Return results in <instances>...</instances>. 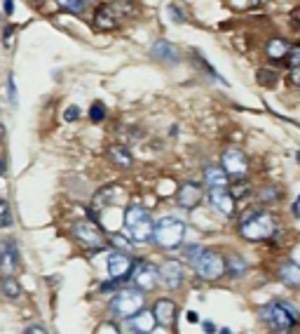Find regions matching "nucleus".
<instances>
[{
  "mask_svg": "<svg viewBox=\"0 0 300 334\" xmlns=\"http://www.w3.org/2000/svg\"><path fill=\"white\" fill-rule=\"evenodd\" d=\"M24 334H47V332H45L43 327H38V325H33V327H28V330H26V332H24Z\"/></svg>",
  "mask_w": 300,
  "mask_h": 334,
  "instance_id": "obj_44",
  "label": "nucleus"
},
{
  "mask_svg": "<svg viewBox=\"0 0 300 334\" xmlns=\"http://www.w3.org/2000/svg\"><path fill=\"white\" fill-rule=\"evenodd\" d=\"M2 7H5V14H12V12H14V0H5Z\"/></svg>",
  "mask_w": 300,
  "mask_h": 334,
  "instance_id": "obj_45",
  "label": "nucleus"
},
{
  "mask_svg": "<svg viewBox=\"0 0 300 334\" xmlns=\"http://www.w3.org/2000/svg\"><path fill=\"white\" fill-rule=\"evenodd\" d=\"M108 275L113 280H124L127 275H132L134 271V259L129 257V252H120V250H115V252L108 254Z\"/></svg>",
  "mask_w": 300,
  "mask_h": 334,
  "instance_id": "obj_10",
  "label": "nucleus"
},
{
  "mask_svg": "<svg viewBox=\"0 0 300 334\" xmlns=\"http://www.w3.org/2000/svg\"><path fill=\"white\" fill-rule=\"evenodd\" d=\"M89 120H92V123L106 120V106H103L101 101H94V104H92V109H89Z\"/></svg>",
  "mask_w": 300,
  "mask_h": 334,
  "instance_id": "obj_29",
  "label": "nucleus"
},
{
  "mask_svg": "<svg viewBox=\"0 0 300 334\" xmlns=\"http://www.w3.org/2000/svg\"><path fill=\"white\" fill-rule=\"evenodd\" d=\"M223 170L228 172V177H235V179H239V177H247L249 174V160L247 155L242 153V148H237V146H230V148H225L223 151Z\"/></svg>",
  "mask_w": 300,
  "mask_h": 334,
  "instance_id": "obj_9",
  "label": "nucleus"
},
{
  "mask_svg": "<svg viewBox=\"0 0 300 334\" xmlns=\"http://www.w3.org/2000/svg\"><path fill=\"white\" fill-rule=\"evenodd\" d=\"M56 5L66 12H73V14H82L85 12V0H56Z\"/></svg>",
  "mask_w": 300,
  "mask_h": 334,
  "instance_id": "obj_27",
  "label": "nucleus"
},
{
  "mask_svg": "<svg viewBox=\"0 0 300 334\" xmlns=\"http://www.w3.org/2000/svg\"><path fill=\"white\" fill-rule=\"evenodd\" d=\"M73 235H75V240L80 245H85V247H94V250H101V247H106V240H103V233H101V228L97 224H92V221H78V224H73Z\"/></svg>",
  "mask_w": 300,
  "mask_h": 334,
  "instance_id": "obj_8",
  "label": "nucleus"
},
{
  "mask_svg": "<svg viewBox=\"0 0 300 334\" xmlns=\"http://www.w3.org/2000/svg\"><path fill=\"white\" fill-rule=\"evenodd\" d=\"M97 334H120V332H117V327H115L113 323H103V325L99 327Z\"/></svg>",
  "mask_w": 300,
  "mask_h": 334,
  "instance_id": "obj_40",
  "label": "nucleus"
},
{
  "mask_svg": "<svg viewBox=\"0 0 300 334\" xmlns=\"http://www.w3.org/2000/svg\"><path fill=\"white\" fill-rule=\"evenodd\" d=\"M78 118H80V109H78V106H68V109L63 111V120H68V123L78 120Z\"/></svg>",
  "mask_w": 300,
  "mask_h": 334,
  "instance_id": "obj_39",
  "label": "nucleus"
},
{
  "mask_svg": "<svg viewBox=\"0 0 300 334\" xmlns=\"http://www.w3.org/2000/svg\"><path fill=\"white\" fill-rule=\"evenodd\" d=\"M204 332H206V334H213V332H216V325H213V323H204Z\"/></svg>",
  "mask_w": 300,
  "mask_h": 334,
  "instance_id": "obj_46",
  "label": "nucleus"
},
{
  "mask_svg": "<svg viewBox=\"0 0 300 334\" xmlns=\"http://www.w3.org/2000/svg\"><path fill=\"white\" fill-rule=\"evenodd\" d=\"M124 224L132 233L134 243H148L152 240V233H155V221L150 217V212L141 205H129L127 212H124Z\"/></svg>",
  "mask_w": 300,
  "mask_h": 334,
  "instance_id": "obj_3",
  "label": "nucleus"
},
{
  "mask_svg": "<svg viewBox=\"0 0 300 334\" xmlns=\"http://www.w3.org/2000/svg\"><path fill=\"white\" fill-rule=\"evenodd\" d=\"M188 323H190V325H197V323H200V313H195V311H188Z\"/></svg>",
  "mask_w": 300,
  "mask_h": 334,
  "instance_id": "obj_43",
  "label": "nucleus"
},
{
  "mask_svg": "<svg viewBox=\"0 0 300 334\" xmlns=\"http://www.w3.org/2000/svg\"><path fill=\"white\" fill-rule=\"evenodd\" d=\"M289 52H291V43L286 38H270L265 43V57L270 62H282L289 57Z\"/></svg>",
  "mask_w": 300,
  "mask_h": 334,
  "instance_id": "obj_18",
  "label": "nucleus"
},
{
  "mask_svg": "<svg viewBox=\"0 0 300 334\" xmlns=\"http://www.w3.org/2000/svg\"><path fill=\"white\" fill-rule=\"evenodd\" d=\"M258 318L270 327L274 334H291V330L298 325L300 313L298 308L289 301H270L258 311Z\"/></svg>",
  "mask_w": 300,
  "mask_h": 334,
  "instance_id": "obj_1",
  "label": "nucleus"
},
{
  "mask_svg": "<svg viewBox=\"0 0 300 334\" xmlns=\"http://www.w3.org/2000/svg\"><path fill=\"white\" fill-rule=\"evenodd\" d=\"M183 235H186V224L178 217H162L155 224V233H152V243L157 245L159 250H176L183 243Z\"/></svg>",
  "mask_w": 300,
  "mask_h": 334,
  "instance_id": "obj_2",
  "label": "nucleus"
},
{
  "mask_svg": "<svg viewBox=\"0 0 300 334\" xmlns=\"http://www.w3.org/2000/svg\"><path fill=\"white\" fill-rule=\"evenodd\" d=\"M0 264H2V254H0Z\"/></svg>",
  "mask_w": 300,
  "mask_h": 334,
  "instance_id": "obj_51",
  "label": "nucleus"
},
{
  "mask_svg": "<svg viewBox=\"0 0 300 334\" xmlns=\"http://www.w3.org/2000/svg\"><path fill=\"white\" fill-rule=\"evenodd\" d=\"M7 226H12V212L7 202L0 200V228H7Z\"/></svg>",
  "mask_w": 300,
  "mask_h": 334,
  "instance_id": "obj_32",
  "label": "nucleus"
},
{
  "mask_svg": "<svg viewBox=\"0 0 300 334\" xmlns=\"http://www.w3.org/2000/svg\"><path fill=\"white\" fill-rule=\"evenodd\" d=\"M200 200H202V186L200 184H195V181H186V184H181L176 191V202L178 207L183 209H193L200 205Z\"/></svg>",
  "mask_w": 300,
  "mask_h": 334,
  "instance_id": "obj_12",
  "label": "nucleus"
},
{
  "mask_svg": "<svg viewBox=\"0 0 300 334\" xmlns=\"http://www.w3.org/2000/svg\"><path fill=\"white\" fill-rule=\"evenodd\" d=\"M108 245H115L120 252H129V250H132V243H129V240H127L122 233H113V235H110V243H108Z\"/></svg>",
  "mask_w": 300,
  "mask_h": 334,
  "instance_id": "obj_30",
  "label": "nucleus"
},
{
  "mask_svg": "<svg viewBox=\"0 0 300 334\" xmlns=\"http://www.w3.org/2000/svg\"><path fill=\"white\" fill-rule=\"evenodd\" d=\"M277 231V219L270 212H251L249 219H244L239 224V233L247 240H267L272 238V233Z\"/></svg>",
  "mask_w": 300,
  "mask_h": 334,
  "instance_id": "obj_4",
  "label": "nucleus"
},
{
  "mask_svg": "<svg viewBox=\"0 0 300 334\" xmlns=\"http://www.w3.org/2000/svg\"><path fill=\"white\" fill-rule=\"evenodd\" d=\"M2 172H5V163H2V160H0V174H2Z\"/></svg>",
  "mask_w": 300,
  "mask_h": 334,
  "instance_id": "obj_49",
  "label": "nucleus"
},
{
  "mask_svg": "<svg viewBox=\"0 0 300 334\" xmlns=\"http://www.w3.org/2000/svg\"><path fill=\"white\" fill-rule=\"evenodd\" d=\"M249 264L242 259V257H230V259H225V273H228L232 280L242 278L244 273H247Z\"/></svg>",
  "mask_w": 300,
  "mask_h": 334,
  "instance_id": "obj_23",
  "label": "nucleus"
},
{
  "mask_svg": "<svg viewBox=\"0 0 300 334\" xmlns=\"http://www.w3.org/2000/svg\"><path fill=\"white\" fill-rule=\"evenodd\" d=\"M132 282H134V287L141 289V292L155 289L159 282V266H155V264H150V262H139L132 271Z\"/></svg>",
  "mask_w": 300,
  "mask_h": 334,
  "instance_id": "obj_7",
  "label": "nucleus"
},
{
  "mask_svg": "<svg viewBox=\"0 0 300 334\" xmlns=\"http://www.w3.org/2000/svg\"><path fill=\"white\" fill-rule=\"evenodd\" d=\"M298 160H300V151H298Z\"/></svg>",
  "mask_w": 300,
  "mask_h": 334,
  "instance_id": "obj_52",
  "label": "nucleus"
},
{
  "mask_svg": "<svg viewBox=\"0 0 300 334\" xmlns=\"http://www.w3.org/2000/svg\"><path fill=\"white\" fill-rule=\"evenodd\" d=\"M7 99L9 104H17V85H14V75H7Z\"/></svg>",
  "mask_w": 300,
  "mask_h": 334,
  "instance_id": "obj_34",
  "label": "nucleus"
},
{
  "mask_svg": "<svg viewBox=\"0 0 300 334\" xmlns=\"http://www.w3.org/2000/svg\"><path fill=\"white\" fill-rule=\"evenodd\" d=\"M289 24H291L293 31H300V7H296L291 14H289Z\"/></svg>",
  "mask_w": 300,
  "mask_h": 334,
  "instance_id": "obj_38",
  "label": "nucleus"
},
{
  "mask_svg": "<svg viewBox=\"0 0 300 334\" xmlns=\"http://www.w3.org/2000/svg\"><path fill=\"white\" fill-rule=\"evenodd\" d=\"M150 57H152V59H157V62H164V64L181 62V52H178V47L171 45L169 40H155L152 47H150Z\"/></svg>",
  "mask_w": 300,
  "mask_h": 334,
  "instance_id": "obj_15",
  "label": "nucleus"
},
{
  "mask_svg": "<svg viewBox=\"0 0 300 334\" xmlns=\"http://www.w3.org/2000/svg\"><path fill=\"white\" fill-rule=\"evenodd\" d=\"M277 275L282 280L284 285H289V287H300V266L291 259H284L279 266H277Z\"/></svg>",
  "mask_w": 300,
  "mask_h": 334,
  "instance_id": "obj_17",
  "label": "nucleus"
},
{
  "mask_svg": "<svg viewBox=\"0 0 300 334\" xmlns=\"http://www.w3.org/2000/svg\"><path fill=\"white\" fill-rule=\"evenodd\" d=\"M204 250L202 247H200V245H190V247H186V257L188 259H190V262H197V259H200V254H202Z\"/></svg>",
  "mask_w": 300,
  "mask_h": 334,
  "instance_id": "obj_36",
  "label": "nucleus"
},
{
  "mask_svg": "<svg viewBox=\"0 0 300 334\" xmlns=\"http://www.w3.org/2000/svg\"><path fill=\"white\" fill-rule=\"evenodd\" d=\"M14 33H17V28H14V26H7V28H5V38H2V43H5V47H7L9 43H12V38H14Z\"/></svg>",
  "mask_w": 300,
  "mask_h": 334,
  "instance_id": "obj_42",
  "label": "nucleus"
},
{
  "mask_svg": "<svg viewBox=\"0 0 300 334\" xmlns=\"http://www.w3.org/2000/svg\"><path fill=\"white\" fill-rule=\"evenodd\" d=\"M169 14H171V19H174L176 24H183V21H186V14H183V9L176 7V5H169Z\"/></svg>",
  "mask_w": 300,
  "mask_h": 334,
  "instance_id": "obj_37",
  "label": "nucleus"
},
{
  "mask_svg": "<svg viewBox=\"0 0 300 334\" xmlns=\"http://www.w3.org/2000/svg\"><path fill=\"white\" fill-rule=\"evenodd\" d=\"M113 12L117 14V19H136L141 14V7H139V2L136 0H115L113 5Z\"/></svg>",
  "mask_w": 300,
  "mask_h": 334,
  "instance_id": "obj_22",
  "label": "nucleus"
},
{
  "mask_svg": "<svg viewBox=\"0 0 300 334\" xmlns=\"http://www.w3.org/2000/svg\"><path fill=\"white\" fill-rule=\"evenodd\" d=\"M108 160L115 165V167H120V170H129L134 165V158L129 153V148H124V146L115 144L108 148Z\"/></svg>",
  "mask_w": 300,
  "mask_h": 334,
  "instance_id": "obj_21",
  "label": "nucleus"
},
{
  "mask_svg": "<svg viewBox=\"0 0 300 334\" xmlns=\"http://www.w3.org/2000/svg\"><path fill=\"white\" fill-rule=\"evenodd\" d=\"M260 2H265V0H251V5H260Z\"/></svg>",
  "mask_w": 300,
  "mask_h": 334,
  "instance_id": "obj_48",
  "label": "nucleus"
},
{
  "mask_svg": "<svg viewBox=\"0 0 300 334\" xmlns=\"http://www.w3.org/2000/svg\"><path fill=\"white\" fill-rule=\"evenodd\" d=\"M230 193H232V198H235V200L244 198V196H249V193H251V184H247V181H239V184H235V186L230 189Z\"/></svg>",
  "mask_w": 300,
  "mask_h": 334,
  "instance_id": "obj_31",
  "label": "nucleus"
},
{
  "mask_svg": "<svg viewBox=\"0 0 300 334\" xmlns=\"http://www.w3.org/2000/svg\"><path fill=\"white\" fill-rule=\"evenodd\" d=\"M279 198V191L274 189V186H265V191L260 193V200L263 202H270V200H277Z\"/></svg>",
  "mask_w": 300,
  "mask_h": 334,
  "instance_id": "obj_35",
  "label": "nucleus"
},
{
  "mask_svg": "<svg viewBox=\"0 0 300 334\" xmlns=\"http://www.w3.org/2000/svg\"><path fill=\"white\" fill-rule=\"evenodd\" d=\"M152 313L157 318L159 327H171L174 320H176L178 306H176V301H171V299H157L155 306H152Z\"/></svg>",
  "mask_w": 300,
  "mask_h": 334,
  "instance_id": "obj_14",
  "label": "nucleus"
},
{
  "mask_svg": "<svg viewBox=\"0 0 300 334\" xmlns=\"http://www.w3.org/2000/svg\"><path fill=\"white\" fill-rule=\"evenodd\" d=\"M256 80H258V85H263V87H274L277 80H279V73L274 71V68H258Z\"/></svg>",
  "mask_w": 300,
  "mask_h": 334,
  "instance_id": "obj_26",
  "label": "nucleus"
},
{
  "mask_svg": "<svg viewBox=\"0 0 300 334\" xmlns=\"http://www.w3.org/2000/svg\"><path fill=\"white\" fill-rule=\"evenodd\" d=\"M92 24H94L97 31H115V28L120 26V19H117V14L113 12L110 5H99Z\"/></svg>",
  "mask_w": 300,
  "mask_h": 334,
  "instance_id": "obj_16",
  "label": "nucleus"
},
{
  "mask_svg": "<svg viewBox=\"0 0 300 334\" xmlns=\"http://www.w3.org/2000/svg\"><path fill=\"white\" fill-rule=\"evenodd\" d=\"M0 292L7 299H19L21 297V285H19V280L14 275H7L5 280H0Z\"/></svg>",
  "mask_w": 300,
  "mask_h": 334,
  "instance_id": "obj_25",
  "label": "nucleus"
},
{
  "mask_svg": "<svg viewBox=\"0 0 300 334\" xmlns=\"http://www.w3.org/2000/svg\"><path fill=\"white\" fill-rule=\"evenodd\" d=\"M193 266H195V273L202 280H221L225 275V259L218 252H213V250H204Z\"/></svg>",
  "mask_w": 300,
  "mask_h": 334,
  "instance_id": "obj_6",
  "label": "nucleus"
},
{
  "mask_svg": "<svg viewBox=\"0 0 300 334\" xmlns=\"http://www.w3.org/2000/svg\"><path fill=\"white\" fill-rule=\"evenodd\" d=\"M0 139H2V127H0Z\"/></svg>",
  "mask_w": 300,
  "mask_h": 334,
  "instance_id": "obj_50",
  "label": "nucleus"
},
{
  "mask_svg": "<svg viewBox=\"0 0 300 334\" xmlns=\"http://www.w3.org/2000/svg\"><path fill=\"white\" fill-rule=\"evenodd\" d=\"M286 62L291 68H300V45H291V52L286 57Z\"/></svg>",
  "mask_w": 300,
  "mask_h": 334,
  "instance_id": "obj_33",
  "label": "nucleus"
},
{
  "mask_svg": "<svg viewBox=\"0 0 300 334\" xmlns=\"http://www.w3.org/2000/svg\"><path fill=\"white\" fill-rule=\"evenodd\" d=\"M209 200H211L213 207L218 209L221 214H225V217H232L237 212V200L232 198V193L228 189H213L209 193Z\"/></svg>",
  "mask_w": 300,
  "mask_h": 334,
  "instance_id": "obj_13",
  "label": "nucleus"
},
{
  "mask_svg": "<svg viewBox=\"0 0 300 334\" xmlns=\"http://www.w3.org/2000/svg\"><path fill=\"white\" fill-rule=\"evenodd\" d=\"M143 304H146V299H143L141 289L124 287V289H120V292L113 297V301H110V308H113V313L117 318L132 320L136 313H141V311H143Z\"/></svg>",
  "mask_w": 300,
  "mask_h": 334,
  "instance_id": "obj_5",
  "label": "nucleus"
},
{
  "mask_svg": "<svg viewBox=\"0 0 300 334\" xmlns=\"http://www.w3.org/2000/svg\"><path fill=\"white\" fill-rule=\"evenodd\" d=\"M19 266V257H17V250L12 247V245H7L5 247V252H2V264H0V268L7 273V275H14V271H17Z\"/></svg>",
  "mask_w": 300,
  "mask_h": 334,
  "instance_id": "obj_24",
  "label": "nucleus"
},
{
  "mask_svg": "<svg viewBox=\"0 0 300 334\" xmlns=\"http://www.w3.org/2000/svg\"><path fill=\"white\" fill-rule=\"evenodd\" d=\"M159 280H162V285L167 289L181 287L183 280H186V273H183L181 262H176V259H164V262L159 264Z\"/></svg>",
  "mask_w": 300,
  "mask_h": 334,
  "instance_id": "obj_11",
  "label": "nucleus"
},
{
  "mask_svg": "<svg viewBox=\"0 0 300 334\" xmlns=\"http://www.w3.org/2000/svg\"><path fill=\"white\" fill-rule=\"evenodd\" d=\"M134 334H136V332H134Z\"/></svg>",
  "mask_w": 300,
  "mask_h": 334,
  "instance_id": "obj_54",
  "label": "nucleus"
},
{
  "mask_svg": "<svg viewBox=\"0 0 300 334\" xmlns=\"http://www.w3.org/2000/svg\"><path fill=\"white\" fill-rule=\"evenodd\" d=\"M129 323H132V330L136 334H150L157 327V318H155L152 311H146V308H143L141 313H136Z\"/></svg>",
  "mask_w": 300,
  "mask_h": 334,
  "instance_id": "obj_19",
  "label": "nucleus"
},
{
  "mask_svg": "<svg viewBox=\"0 0 300 334\" xmlns=\"http://www.w3.org/2000/svg\"><path fill=\"white\" fill-rule=\"evenodd\" d=\"M85 2H92V0H85Z\"/></svg>",
  "mask_w": 300,
  "mask_h": 334,
  "instance_id": "obj_53",
  "label": "nucleus"
},
{
  "mask_svg": "<svg viewBox=\"0 0 300 334\" xmlns=\"http://www.w3.org/2000/svg\"><path fill=\"white\" fill-rule=\"evenodd\" d=\"M289 82H291L293 87H300V68H291V73H289Z\"/></svg>",
  "mask_w": 300,
  "mask_h": 334,
  "instance_id": "obj_41",
  "label": "nucleus"
},
{
  "mask_svg": "<svg viewBox=\"0 0 300 334\" xmlns=\"http://www.w3.org/2000/svg\"><path fill=\"white\" fill-rule=\"evenodd\" d=\"M228 172L223 170V167H213V165H209V167H204V181H206V186L209 189H228Z\"/></svg>",
  "mask_w": 300,
  "mask_h": 334,
  "instance_id": "obj_20",
  "label": "nucleus"
},
{
  "mask_svg": "<svg viewBox=\"0 0 300 334\" xmlns=\"http://www.w3.org/2000/svg\"><path fill=\"white\" fill-rule=\"evenodd\" d=\"M193 59H195V64H200V66H202V68H204V71H206V73H209L211 78H216V80H218V82H223V85H225V80H223L221 75H218V71H216V68H213L211 64L206 62V59H204V57L200 55V52H195V57H193Z\"/></svg>",
  "mask_w": 300,
  "mask_h": 334,
  "instance_id": "obj_28",
  "label": "nucleus"
},
{
  "mask_svg": "<svg viewBox=\"0 0 300 334\" xmlns=\"http://www.w3.org/2000/svg\"><path fill=\"white\" fill-rule=\"evenodd\" d=\"M218 334H232V332H230L228 327H223V330H221V332H218Z\"/></svg>",
  "mask_w": 300,
  "mask_h": 334,
  "instance_id": "obj_47",
  "label": "nucleus"
}]
</instances>
